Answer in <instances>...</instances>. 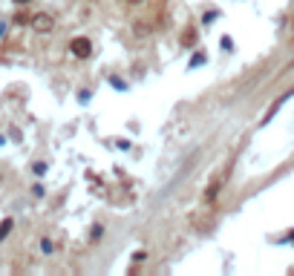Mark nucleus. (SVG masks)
Returning <instances> with one entry per match:
<instances>
[{
  "label": "nucleus",
  "mask_w": 294,
  "mask_h": 276,
  "mask_svg": "<svg viewBox=\"0 0 294 276\" xmlns=\"http://www.w3.org/2000/svg\"><path fill=\"white\" fill-rule=\"evenodd\" d=\"M69 52L75 58H90L93 55V40L90 37H72L69 40Z\"/></svg>",
  "instance_id": "nucleus-1"
},
{
  "label": "nucleus",
  "mask_w": 294,
  "mask_h": 276,
  "mask_svg": "<svg viewBox=\"0 0 294 276\" xmlns=\"http://www.w3.org/2000/svg\"><path fill=\"white\" fill-rule=\"evenodd\" d=\"M32 29L35 32H52V29H55L52 15H43V12H40V15H35V18H32Z\"/></svg>",
  "instance_id": "nucleus-2"
},
{
  "label": "nucleus",
  "mask_w": 294,
  "mask_h": 276,
  "mask_svg": "<svg viewBox=\"0 0 294 276\" xmlns=\"http://www.w3.org/2000/svg\"><path fill=\"white\" fill-rule=\"evenodd\" d=\"M12 224H15L12 219H3V221H0V239H6V236L12 233Z\"/></svg>",
  "instance_id": "nucleus-3"
},
{
  "label": "nucleus",
  "mask_w": 294,
  "mask_h": 276,
  "mask_svg": "<svg viewBox=\"0 0 294 276\" xmlns=\"http://www.w3.org/2000/svg\"><path fill=\"white\" fill-rule=\"evenodd\" d=\"M216 190H219V182L211 184V190H208V199H214V196H216Z\"/></svg>",
  "instance_id": "nucleus-4"
},
{
  "label": "nucleus",
  "mask_w": 294,
  "mask_h": 276,
  "mask_svg": "<svg viewBox=\"0 0 294 276\" xmlns=\"http://www.w3.org/2000/svg\"><path fill=\"white\" fill-rule=\"evenodd\" d=\"M15 3H18V6H26V3H29V0H15Z\"/></svg>",
  "instance_id": "nucleus-5"
},
{
  "label": "nucleus",
  "mask_w": 294,
  "mask_h": 276,
  "mask_svg": "<svg viewBox=\"0 0 294 276\" xmlns=\"http://www.w3.org/2000/svg\"><path fill=\"white\" fill-rule=\"evenodd\" d=\"M127 3H141V0H127Z\"/></svg>",
  "instance_id": "nucleus-6"
}]
</instances>
